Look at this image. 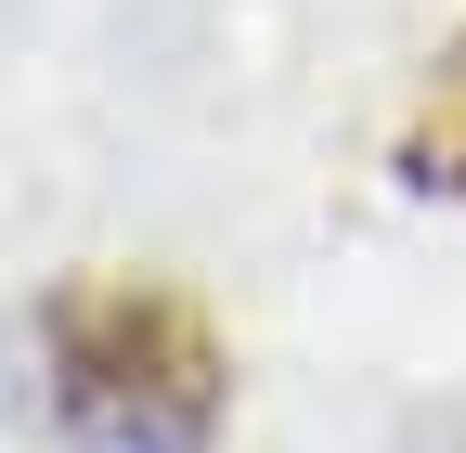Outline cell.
<instances>
[{
    "mask_svg": "<svg viewBox=\"0 0 466 453\" xmlns=\"http://www.w3.org/2000/svg\"><path fill=\"white\" fill-rule=\"evenodd\" d=\"M52 415L104 453H208L220 402H233V363L195 298L168 286H130V272H104V286H66L52 298Z\"/></svg>",
    "mask_w": 466,
    "mask_h": 453,
    "instance_id": "obj_1",
    "label": "cell"
},
{
    "mask_svg": "<svg viewBox=\"0 0 466 453\" xmlns=\"http://www.w3.org/2000/svg\"><path fill=\"white\" fill-rule=\"evenodd\" d=\"M415 182L466 207V39L441 52V78H428V117H415Z\"/></svg>",
    "mask_w": 466,
    "mask_h": 453,
    "instance_id": "obj_2",
    "label": "cell"
}]
</instances>
